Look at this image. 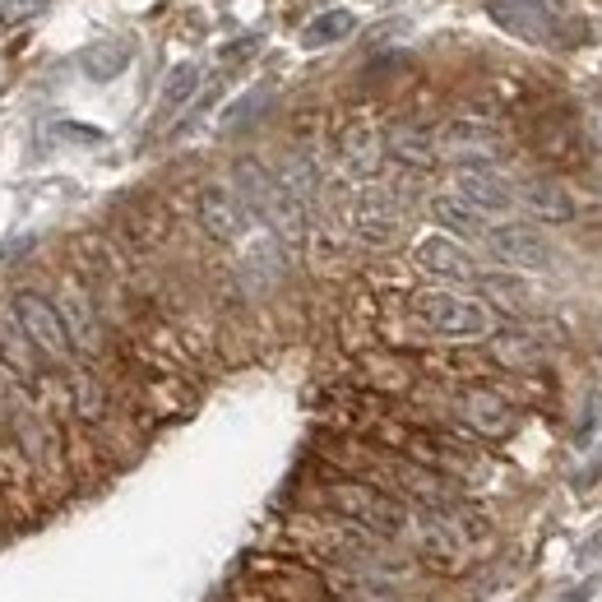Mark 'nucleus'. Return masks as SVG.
Wrapping results in <instances>:
<instances>
[{"mask_svg":"<svg viewBox=\"0 0 602 602\" xmlns=\"http://www.w3.org/2000/svg\"><path fill=\"white\" fill-rule=\"evenodd\" d=\"M316 505H320V514L357 524V528L375 533V538H389V542L408 538L412 510L371 477H324L316 487Z\"/></svg>","mask_w":602,"mask_h":602,"instance_id":"1","label":"nucleus"},{"mask_svg":"<svg viewBox=\"0 0 602 602\" xmlns=\"http://www.w3.org/2000/svg\"><path fill=\"white\" fill-rule=\"evenodd\" d=\"M232 191L246 200V209L260 218L279 241H287V246H297V241L306 236V209L297 204V195L279 181V171H269L260 158H236Z\"/></svg>","mask_w":602,"mask_h":602,"instance_id":"2","label":"nucleus"},{"mask_svg":"<svg viewBox=\"0 0 602 602\" xmlns=\"http://www.w3.org/2000/svg\"><path fill=\"white\" fill-rule=\"evenodd\" d=\"M246 575L255 589H265L273 602H324V579L306 556L292 552H251Z\"/></svg>","mask_w":602,"mask_h":602,"instance_id":"3","label":"nucleus"},{"mask_svg":"<svg viewBox=\"0 0 602 602\" xmlns=\"http://www.w3.org/2000/svg\"><path fill=\"white\" fill-rule=\"evenodd\" d=\"M412 316L422 330L440 338H487L491 334V306L477 297H459V292H436L426 287L412 297Z\"/></svg>","mask_w":602,"mask_h":602,"instance_id":"4","label":"nucleus"},{"mask_svg":"<svg viewBox=\"0 0 602 602\" xmlns=\"http://www.w3.org/2000/svg\"><path fill=\"white\" fill-rule=\"evenodd\" d=\"M496 28L533 47H561L565 38V10L561 0H482Z\"/></svg>","mask_w":602,"mask_h":602,"instance_id":"5","label":"nucleus"},{"mask_svg":"<svg viewBox=\"0 0 602 602\" xmlns=\"http://www.w3.org/2000/svg\"><path fill=\"white\" fill-rule=\"evenodd\" d=\"M10 316L20 320V330L33 338V348H38L51 367H71L75 343H71V330H65L61 311H56V302L42 297V292H14Z\"/></svg>","mask_w":602,"mask_h":602,"instance_id":"6","label":"nucleus"},{"mask_svg":"<svg viewBox=\"0 0 602 602\" xmlns=\"http://www.w3.org/2000/svg\"><path fill=\"white\" fill-rule=\"evenodd\" d=\"M408 538H412V552H418V561H426L440 575H454L459 565H463V556H469L463 533L445 520L440 510H412Z\"/></svg>","mask_w":602,"mask_h":602,"instance_id":"7","label":"nucleus"},{"mask_svg":"<svg viewBox=\"0 0 602 602\" xmlns=\"http://www.w3.org/2000/svg\"><path fill=\"white\" fill-rule=\"evenodd\" d=\"M505 135L491 126V120H450L440 130V158H450L459 167H496L505 158Z\"/></svg>","mask_w":602,"mask_h":602,"instance_id":"8","label":"nucleus"},{"mask_svg":"<svg viewBox=\"0 0 602 602\" xmlns=\"http://www.w3.org/2000/svg\"><path fill=\"white\" fill-rule=\"evenodd\" d=\"M454 412H459V422L469 426L473 436H482V440H505L514 426H520V412H514V404L505 399V394L487 389V385L459 389Z\"/></svg>","mask_w":602,"mask_h":602,"instance_id":"9","label":"nucleus"},{"mask_svg":"<svg viewBox=\"0 0 602 602\" xmlns=\"http://www.w3.org/2000/svg\"><path fill=\"white\" fill-rule=\"evenodd\" d=\"M195 214H200V228L209 232L214 241H222V246L241 241L246 228H251V209H246V200H241L232 185H204L200 200H195Z\"/></svg>","mask_w":602,"mask_h":602,"instance_id":"10","label":"nucleus"},{"mask_svg":"<svg viewBox=\"0 0 602 602\" xmlns=\"http://www.w3.org/2000/svg\"><path fill=\"white\" fill-rule=\"evenodd\" d=\"M491 246V255L510 269H547L552 265V246H547V236L538 228H528V222H496L482 236Z\"/></svg>","mask_w":602,"mask_h":602,"instance_id":"11","label":"nucleus"},{"mask_svg":"<svg viewBox=\"0 0 602 602\" xmlns=\"http://www.w3.org/2000/svg\"><path fill=\"white\" fill-rule=\"evenodd\" d=\"M353 232L367 241V246H394L404 232V204L389 191H361L353 200Z\"/></svg>","mask_w":602,"mask_h":602,"instance_id":"12","label":"nucleus"},{"mask_svg":"<svg viewBox=\"0 0 602 602\" xmlns=\"http://www.w3.org/2000/svg\"><path fill=\"white\" fill-rule=\"evenodd\" d=\"M454 195L469 200L477 214H505L520 204V185H514L501 167H459L454 171Z\"/></svg>","mask_w":602,"mask_h":602,"instance_id":"13","label":"nucleus"},{"mask_svg":"<svg viewBox=\"0 0 602 602\" xmlns=\"http://www.w3.org/2000/svg\"><path fill=\"white\" fill-rule=\"evenodd\" d=\"M56 311H61V320H65V330H71L75 353H84V357H102V353H107V334H102V316H98L93 297H89V292H84L79 283H65V287H61Z\"/></svg>","mask_w":602,"mask_h":602,"instance_id":"14","label":"nucleus"},{"mask_svg":"<svg viewBox=\"0 0 602 602\" xmlns=\"http://www.w3.org/2000/svg\"><path fill=\"white\" fill-rule=\"evenodd\" d=\"M412 260H418L422 273H432V279H445V283H482L477 260L459 246L454 236H422L418 251H412Z\"/></svg>","mask_w":602,"mask_h":602,"instance_id":"15","label":"nucleus"},{"mask_svg":"<svg viewBox=\"0 0 602 602\" xmlns=\"http://www.w3.org/2000/svg\"><path fill=\"white\" fill-rule=\"evenodd\" d=\"M338 163H343V171H348L353 181L381 177V167H385V135L375 130V126H367V120L343 126V135H338Z\"/></svg>","mask_w":602,"mask_h":602,"instance_id":"16","label":"nucleus"},{"mask_svg":"<svg viewBox=\"0 0 602 602\" xmlns=\"http://www.w3.org/2000/svg\"><path fill=\"white\" fill-rule=\"evenodd\" d=\"M385 153L412 171H426L440 163V135L432 126H422V120H394L385 130Z\"/></svg>","mask_w":602,"mask_h":602,"instance_id":"17","label":"nucleus"},{"mask_svg":"<svg viewBox=\"0 0 602 602\" xmlns=\"http://www.w3.org/2000/svg\"><path fill=\"white\" fill-rule=\"evenodd\" d=\"M520 204L542 222H571L579 214V204H575L571 191H565V181L547 177V171H542V177L520 181Z\"/></svg>","mask_w":602,"mask_h":602,"instance_id":"18","label":"nucleus"},{"mask_svg":"<svg viewBox=\"0 0 602 602\" xmlns=\"http://www.w3.org/2000/svg\"><path fill=\"white\" fill-rule=\"evenodd\" d=\"M533 149L556 167H575L584 158V130L565 116H542L533 120Z\"/></svg>","mask_w":602,"mask_h":602,"instance_id":"19","label":"nucleus"},{"mask_svg":"<svg viewBox=\"0 0 602 602\" xmlns=\"http://www.w3.org/2000/svg\"><path fill=\"white\" fill-rule=\"evenodd\" d=\"M0 367L10 371V381H24V385H38L42 375V353L33 348V338L20 330L14 316H0Z\"/></svg>","mask_w":602,"mask_h":602,"instance_id":"20","label":"nucleus"},{"mask_svg":"<svg viewBox=\"0 0 602 602\" xmlns=\"http://www.w3.org/2000/svg\"><path fill=\"white\" fill-rule=\"evenodd\" d=\"M120 228H126V241L130 246H140V251H153L158 241L167 236L171 228V218L163 204H153V200H135L126 214H120Z\"/></svg>","mask_w":602,"mask_h":602,"instance_id":"21","label":"nucleus"},{"mask_svg":"<svg viewBox=\"0 0 602 602\" xmlns=\"http://www.w3.org/2000/svg\"><path fill=\"white\" fill-rule=\"evenodd\" d=\"M279 181L297 195L302 209H316V204H320V167H316V158L306 149H292L287 158L279 163Z\"/></svg>","mask_w":602,"mask_h":602,"instance_id":"22","label":"nucleus"},{"mask_svg":"<svg viewBox=\"0 0 602 602\" xmlns=\"http://www.w3.org/2000/svg\"><path fill=\"white\" fill-rule=\"evenodd\" d=\"M432 218L450 236H487V218L459 195H432Z\"/></svg>","mask_w":602,"mask_h":602,"instance_id":"23","label":"nucleus"},{"mask_svg":"<svg viewBox=\"0 0 602 602\" xmlns=\"http://www.w3.org/2000/svg\"><path fill=\"white\" fill-rule=\"evenodd\" d=\"M353 33H357V14L334 5V10L316 14V20L302 28V47H306V51H320V47H334V42H343V38H353Z\"/></svg>","mask_w":602,"mask_h":602,"instance_id":"24","label":"nucleus"},{"mask_svg":"<svg viewBox=\"0 0 602 602\" xmlns=\"http://www.w3.org/2000/svg\"><path fill=\"white\" fill-rule=\"evenodd\" d=\"M71 404H75V418L89 422V426H98L107 418V389H102V381L93 371H84V367L71 371Z\"/></svg>","mask_w":602,"mask_h":602,"instance_id":"25","label":"nucleus"},{"mask_svg":"<svg viewBox=\"0 0 602 602\" xmlns=\"http://www.w3.org/2000/svg\"><path fill=\"white\" fill-rule=\"evenodd\" d=\"M491 361L496 367H510V371H533L542 367V348L520 330H505V334H491Z\"/></svg>","mask_w":602,"mask_h":602,"instance_id":"26","label":"nucleus"},{"mask_svg":"<svg viewBox=\"0 0 602 602\" xmlns=\"http://www.w3.org/2000/svg\"><path fill=\"white\" fill-rule=\"evenodd\" d=\"M241 273H246V283H251L255 292H269L273 283L283 279V255H279V246H273V241H260V246H251Z\"/></svg>","mask_w":602,"mask_h":602,"instance_id":"27","label":"nucleus"},{"mask_svg":"<svg viewBox=\"0 0 602 602\" xmlns=\"http://www.w3.org/2000/svg\"><path fill=\"white\" fill-rule=\"evenodd\" d=\"M200 65H191V61H181L177 71H171L167 79H163V102H158V116H171V112H181L185 102L195 98V89H200Z\"/></svg>","mask_w":602,"mask_h":602,"instance_id":"28","label":"nucleus"},{"mask_svg":"<svg viewBox=\"0 0 602 602\" xmlns=\"http://www.w3.org/2000/svg\"><path fill=\"white\" fill-rule=\"evenodd\" d=\"M79 65H84V75H89V79H116L130 65V51L120 42H98V47L84 51Z\"/></svg>","mask_w":602,"mask_h":602,"instance_id":"29","label":"nucleus"},{"mask_svg":"<svg viewBox=\"0 0 602 602\" xmlns=\"http://www.w3.org/2000/svg\"><path fill=\"white\" fill-rule=\"evenodd\" d=\"M338 602H412V598H408V593H399V584L348 575V584L338 589Z\"/></svg>","mask_w":602,"mask_h":602,"instance_id":"30","label":"nucleus"},{"mask_svg":"<svg viewBox=\"0 0 602 602\" xmlns=\"http://www.w3.org/2000/svg\"><path fill=\"white\" fill-rule=\"evenodd\" d=\"M51 0H0V24H28V20H38V14H47Z\"/></svg>","mask_w":602,"mask_h":602,"instance_id":"31","label":"nucleus"},{"mask_svg":"<svg viewBox=\"0 0 602 602\" xmlns=\"http://www.w3.org/2000/svg\"><path fill=\"white\" fill-rule=\"evenodd\" d=\"M265 102H269V93H265V89H255V93H246V98L236 102V107H228V116H222V126H228V130H236V126H246L251 116H260V112H265Z\"/></svg>","mask_w":602,"mask_h":602,"instance_id":"32","label":"nucleus"},{"mask_svg":"<svg viewBox=\"0 0 602 602\" xmlns=\"http://www.w3.org/2000/svg\"><path fill=\"white\" fill-rule=\"evenodd\" d=\"M579 130H584V140L602 149V98H593L589 107H584V120H579Z\"/></svg>","mask_w":602,"mask_h":602,"instance_id":"33","label":"nucleus"},{"mask_svg":"<svg viewBox=\"0 0 602 602\" xmlns=\"http://www.w3.org/2000/svg\"><path fill=\"white\" fill-rule=\"evenodd\" d=\"M56 135L61 140H75V144H98L102 140V130H84V126H75V120H61Z\"/></svg>","mask_w":602,"mask_h":602,"instance_id":"34","label":"nucleus"},{"mask_svg":"<svg viewBox=\"0 0 602 602\" xmlns=\"http://www.w3.org/2000/svg\"><path fill=\"white\" fill-rule=\"evenodd\" d=\"M598 426H602V394L589 399V422H579V440H593Z\"/></svg>","mask_w":602,"mask_h":602,"instance_id":"35","label":"nucleus"},{"mask_svg":"<svg viewBox=\"0 0 602 602\" xmlns=\"http://www.w3.org/2000/svg\"><path fill=\"white\" fill-rule=\"evenodd\" d=\"M561 602H589V589H575V593H565Z\"/></svg>","mask_w":602,"mask_h":602,"instance_id":"36","label":"nucleus"}]
</instances>
